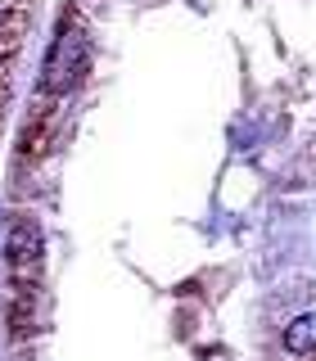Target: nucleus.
I'll use <instances>...</instances> for the list:
<instances>
[{"label":"nucleus","mask_w":316,"mask_h":361,"mask_svg":"<svg viewBox=\"0 0 316 361\" xmlns=\"http://www.w3.org/2000/svg\"><path fill=\"white\" fill-rule=\"evenodd\" d=\"M86 73V37H77V32H68L50 45V54H45V77L41 86L45 90H68L77 86Z\"/></svg>","instance_id":"obj_1"},{"label":"nucleus","mask_w":316,"mask_h":361,"mask_svg":"<svg viewBox=\"0 0 316 361\" xmlns=\"http://www.w3.org/2000/svg\"><path fill=\"white\" fill-rule=\"evenodd\" d=\"M5 253H9V262H14L18 271L23 267H37L41 262V226L32 221V217H23L14 231L5 235Z\"/></svg>","instance_id":"obj_2"},{"label":"nucleus","mask_w":316,"mask_h":361,"mask_svg":"<svg viewBox=\"0 0 316 361\" xmlns=\"http://www.w3.org/2000/svg\"><path fill=\"white\" fill-rule=\"evenodd\" d=\"M285 348L293 357L316 353V312H303V316H293V321L285 325Z\"/></svg>","instance_id":"obj_3"}]
</instances>
